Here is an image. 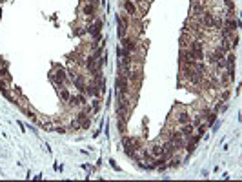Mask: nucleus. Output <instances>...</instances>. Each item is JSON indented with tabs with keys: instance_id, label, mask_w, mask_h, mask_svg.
<instances>
[{
	"instance_id": "obj_15",
	"label": "nucleus",
	"mask_w": 242,
	"mask_h": 182,
	"mask_svg": "<svg viewBox=\"0 0 242 182\" xmlns=\"http://www.w3.org/2000/svg\"><path fill=\"white\" fill-rule=\"evenodd\" d=\"M117 128H118V133H126V120H122V119H118L117 120Z\"/></svg>"
},
{
	"instance_id": "obj_14",
	"label": "nucleus",
	"mask_w": 242,
	"mask_h": 182,
	"mask_svg": "<svg viewBox=\"0 0 242 182\" xmlns=\"http://www.w3.org/2000/svg\"><path fill=\"white\" fill-rule=\"evenodd\" d=\"M69 97H71V95H69V91L66 89V87H62V89H60V98H62L64 102H68V100H69Z\"/></svg>"
},
{
	"instance_id": "obj_19",
	"label": "nucleus",
	"mask_w": 242,
	"mask_h": 182,
	"mask_svg": "<svg viewBox=\"0 0 242 182\" xmlns=\"http://www.w3.org/2000/svg\"><path fill=\"white\" fill-rule=\"evenodd\" d=\"M89 126H91V119H89V117H87L84 122H80V129H87Z\"/></svg>"
},
{
	"instance_id": "obj_2",
	"label": "nucleus",
	"mask_w": 242,
	"mask_h": 182,
	"mask_svg": "<svg viewBox=\"0 0 242 182\" xmlns=\"http://www.w3.org/2000/svg\"><path fill=\"white\" fill-rule=\"evenodd\" d=\"M115 87L120 91L122 95H127V93H129V80H127L124 75H118L117 80H115Z\"/></svg>"
},
{
	"instance_id": "obj_22",
	"label": "nucleus",
	"mask_w": 242,
	"mask_h": 182,
	"mask_svg": "<svg viewBox=\"0 0 242 182\" xmlns=\"http://www.w3.org/2000/svg\"><path fill=\"white\" fill-rule=\"evenodd\" d=\"M28 117H29V119H31L33 122H38V117L35 115V113H33V111H28Z\"/></svg>"
},
{
	"instance_id": "obj_6",
	"label": "nucleus",
	"mask_w": 242,
	"mask_h": 182,
	"mask_svg": "<svg viewBox=\"0 0 242 182\" xmlns=\"http://www.w3.org/2000/svg\"><path fill=\"white\" fill-rule=\"evenodd\" d=\"M224 26H226L228 29H231V31L238 29V18H235V16H226V20H224Z\"/></svg>"
},
{
	"instance_id": "obj_10",
	"label": "nucleus",
	"mask_w": 242,
	"mask_h": 182,
	"mask_svg": "<svg viewBox=\"0 0 242 182\" xmlns=\"http://www.w3.org/2000/svg\"><path fill=\"white\" fill-rule=\"evenodd\" d=\"M68 102H71L73 106H82V104H86V97H84V95H77V97L71 95Z\"/></svg>"
},
{
	"instance_id": "obj_18",
	"label": "nucleus",
	"mask_w": 242,
	"mask_h": 182,
	"mask_svg": "<svg viewBox=\"0 0 242 182\" xmlns=\"http://www.w3.org/2000/svg\"><path fill=\"white\" fill-rule=\"evenodd\" d=\"M86 119H87V113L82 111V113H78V115H77V120H75V122H78V126H80V122H84Z\"/></svg>"
},
{
	"instance_id": "obj_4",
	"label": "nucleus",
	"mask_w": 242,
	"mask_h": 182,
	"mask_svg": "<svg viewBox=\"0 0 242 182\" xmlns=\"http://www.w3.org/2000/svg\"><path fill=\"white\" fill-rule=\"evenodd\" d=\"M102 26H104V22H102V20H97L95 24L89 26V29H87V31H89V35L95 38V42L100 40V29H102Z\"/></svg>"
},
{
	"instance_id": "obj_16",
	"label": "nucleus",
	"mask_w": 242,
	"mask_h": 182,
	"mask_svg": "<svg viewBox=\"0 0 242 182\" xmlns=\"http://www.w3.org/2000/svg\"><path fill=\"white\" fill-rule=\"evenodd\" d=\"M142 158H144V160H149V162L155 160V157H153V155H151V151H147V149H144V151H142Z\"/></svg>"
},
{
	"instance_id": "obj_20",
	"label": "nucleus",
	"mask_w": 242,
	"mask_h": 182,
	"mask_svg": "<svg viewBox=\"0 0 242 182\" xmlns=\"http://www.w3.org/2000/svg\"><path fill=\"white\" fill-rule=\"evenodd\" d=\"M228 98H229V89H224L222 95H220V102H226Z\"/></svg>"
},
{
	"instance_id": "obj_5",
	"label": "nucleus",
	"mask_w": 242,
	"mask_h": 182,
	"mask_svg": "<svg viewBox=\"0 0 242 182\" xmlns=\"http://www.w3.org/2000/svg\"><path fill=\"white\" fill-rule=\"evenodd\" d=\"M124 11H126V15H129L131 18H135L137 15H138V9H137V6L131 2V0H124Z\"/></svg>"
},
{
	"instance_id": "obj_23",
	"label": "nucleus",
	"mask_w": 242,
	"mask_h": 182,
	"mask_svg": "<svg viewBox=\"0 0 242 182\" xmlns=\"http://www.w3.org/2000/svg\"><path fill=\"white\" fill-rule=\"evenodd\" d=\"M93 111H98V107H100V100H93Z\"/></svg>"
},
{
	"instance_id": "obj_8",
	"label": "nucleus",
	"mask_w": 242,
	"mask_h": 182,
	"mask_svg": "<svg viewBox=\"0 0 242 182\" xmlns=\"http://www.w3.org/2000/svg\"><path fill=\"white\" fill-rule=\"evenodd\" d=\"M151 155L157 158V157H162V155H168V153L164 151V148H162L160 144H155V146H151ZM168 157H169V155H168Z\"/></svg>"
},
{
	"instance_id": "obj_11",
	"label": "nucleus",
	"mask_w": 242,
	"mask_h": 182,
	"mask_svg": "<svg viewBox=\"0 0 242 182\" xmlns=\"http://www.w3.org/2000/svg\"><path fill=\"white\" fill-rule=\"evenodd\" d=\"M82 13L87 16V18H93V15H95V6L93 4H89V2H87L84 7H82Z\"/></svg>"
},
{
	"instance_id": "obj_25",
	"label": "nucleus",
	"mask_w": 242,
	"mask_h": 182,
	"mask_svg": "<svg viewBox=\"0 0 242 182\" xmlns=\"http://www.w3.org/2000/svg\"><path fill=\"white\" fill-rule=\"evenodd\" d=\"M0 16H2V9H0Z\"/></svg>"
},
{
	"instance_id": "obj_21",
	"label": "nucleus",
	"mask_w": 242,
	"mask_h": 182,
	"mask_svg": "<svg viewBox=\"0 0 242 182\" xmlns=\"http://www.w3.org/2000/svg\"><path fill=\"white\" fill-rule=\"evenodd\" d=\"M53 131L55 133H68V129H66L64 126H57V128H53Z\"/></svg>"
},
{
	"instance_id": "obj_7",
	"label": "nucleus",
	"mask_w": 242,
	"mask_h": 182,
	"mask_svg": "<svg viewBox=\"0 0 242 182\" xmlns=\"http://www.w3.org/2000/svg\"><path fill=\"white\" fill-rule=\"evenodd\" d=\"M180 133H182V136H184V139H188V136H191V135L195 133V126H193V122L182 124V129H180Z\"/></svg>"
},
{
	"instance_id": "obj_24",
	"label": "nucleus",
	"mask_w": 242,
	"mask_h": 182,
	"mask_svg": "<svg viewBox=\"0 0 242 182\" xmlns=\"http://www.w3.org/2000/svg\"><path fill=\"white\" fill-rule=\"evenodd\" d=\"M75 35H84V29H80V28H77V29H75Z\"/></svg>"
},
{
	"instance_id": "obj_3",
	"label": "nucleus",
	"mask_w": 242,
	"mask_h": 182,
	"mask_svg": "<svg viewBox=\"0 0 242 182\" xmlns=\"http://www.w3.org/2000/svg\"><path fill=\"white\" fill-rule=\"evenodd\" d=\"M122 46H124V51H126V53H133V51L138 49L137 40L131 38V37H124V38H122Z\"/></svg>"
},
{
	"instance_id": "obj_1",
	"label": "nucleus",
	"mask_w": 242,
	"mask_h": 182,
	"mask_svg": "<svg viewBox=\"0 0 242 182\" xmlns=\"http://www.w3.org/2000/svg\"><path fill=\"white\" fill-rule=\"evenodd\" d=\"M189 49L193 51V55H195L197 60H202V58H204V44H202L200 40H191Z\"/></svg>"
},
{
	"instance_id": "obj_9",
	"label": "nucleus",
	"mask_w": 242,
	"mask_h": 182,
	"mask_svg": "<svg viewBox=\"0 0 242 182\" xmlns=\"http://www.w3.org/2000/svg\"><path fill=\"white\" fill-rule=\"evenodd\" d=\"M177 122L182 126V124H188V122H191V115L188 111H182V113H179V117H177Z\"/></svg>"
},
{
	"instance_id": "obj_17",
	"label": "nucleus",
	"mask_w": 242,
	"mask_h": 182,
	"mask_svg": "<svg viewBox=\"0 0 242 182\" xmlns=\"http://www.w3.org/2000/svg\"><path fill=\"white\" fill-rule=\"evenodd\" d=\"M206 117H208V122H206L208 126H211V124H215V122H217V113H208Z\"/></svg>"
},
{
	"instance_id": "obj_13",
	"label": "nucleus",
	"mask_w": 242,
	"mask_h": 182,
	"mask_svg": "<svg viewBox=\"0 0 242 182\" xmlns=\"http://www.w3.org/2000/svg\"><path fill=\"white\" fill-rule=\"evenodd\" d=\"M195 128H197V135H199V136H202V135L209 129V126H208V124H204V122H200L199 126H195Z\"/></svg>"
},
{
	"instance_id": "obj_12",
	"label": "nucleus",
	"mask_w": 242,
	"mask_h": 182,
	"mask_svg": "<svg viewBox=\"0 0 242 182\" xmlns=\"http://www.w3.org/2000/svg\"><path fill=\"white\" fill-rule=\"evenodd\" d=\"M191 40H193V38H191L188 33H182V37H180V49H186V48H189Z\"/></svg>"
}]
</instances>
